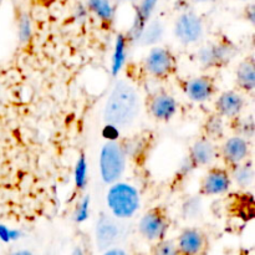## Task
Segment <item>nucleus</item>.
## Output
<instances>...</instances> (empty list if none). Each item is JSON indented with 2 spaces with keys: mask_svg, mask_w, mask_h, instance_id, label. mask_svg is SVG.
Instances as JSON below:
<instances>
[{
  "mask_svg": "<svg viewBox=\"0 0 255 255\" xmlns=\"http://www.w3.org/2000/svg\"><path fill=\"white\" fill-rule=\"evenodd\" d=\"M141 109L139 95L129 82L121 80L112 89L104 110L107 125L116 127L129 126L137 119Z\"/></svg>",
  "mask_w": 255,
  "mask_h": 255,
  "instance_id": "nucleus-1",
  "label": "nucleus"
},
{
  "mask_svg": "<svg viewBox=\"0 0 255 255\" xmlns=\"http://www.w3.org/2000/svg\"><path fill=\"white\" fill-rule=\"evenodd\" d=\"M107 206L112 216L120 219L131 218L138 211L141 198L136 187L124 182H115L106 196Z\"/></svg>",
  "mask_w": 255,
  "mask_h": 255,
  "instance_id": "nucleus-2",
  "label": "nucleus"
},
{
  "mask_svg": "<svg viewBox=\"0 0 255 255\" xmlns=\"http://www.w3.org/2000/svg\"><path fill=\"white\" fill-rule=\"evenodd\" d=\"M126 169V152L116 141H109L100 151V174L104 183L119 181Z\"/></svg>",
  "mask_w": 255,
  "mask_h": 255,
  "instance_id": "nucleus-3",
  "label": "nucleus"
},
{
  "mask_svg": "<svg viewBox=\"0 0 255 255\" xmlns=\"http://www.w3.org/2000/svg\"><path fill=\"white\" fill-rule=\"evenodd\" d=\"M173 32L177 40H179L182 44H196L203 36V21L196 12L186 11L179 15L174 22Z\"/></svg>",
  "mask_w": 255,
  "mask_h": 255,
  "instance_id": "nucleus-4",
  "label": "nucleus"
},
{
  "mask_svg": "<svg viewBox=\"0 0 255 255\" xmlns=\"http://www.w3.org/2000/svg\"><path fill=\"white\" fill-rule=\"evenodd\" d=\"M139 233L151 242H158L164 238L168 229V221L163 211L159 208L151 209L141 218L138 224Z\"/></svg>",
  "mask_w": 255,
  "mask_h": 255,
  "instance_id": "nucleus-5",
  "label": "nucleus"
},
{
  "mask_svg": "<svg viewBox=\"0 0 255 255\" xmlns=\"http://www.w3.org/2000/svg\"><path fill=\"white\" fill-rule=\"evenodd\" d=\"M173 55L166 47H152L144 59V69L156 79H164L173 70Z\"/></svg>",
  "mask_w": 255,
  "mask_h": 255,
  "instance_id": "nucleus-6",
  "label": "nucleus"
},
{
  "mask_svg": "<svg viewBox=\"0 0 255 255\" xmlns=\"http://www.w3.org/2000/svg\"><path fill=\"white\" fill-rule=\"evenodd\" d=\"M232 179L228 171L224 168L214 167V168L209 169L204 178L202 179L199 192H201L202 196L207 197L221 196V194L227 193L229 191Z\"/></svg>",
  "mask_w": 255,
  "mask_h": 255,
  "instance_id": "nucleus-7",
  "label": "nucleus"
},
{
  "mask_svg": "<svg viewBox=\"0 0 255 255\" xmlns=\"http://www.w3.org/2000/svg\"><path fill=\"white\" fill-rule=\"evenodd\" d=\"M234 54V47L227 42H218L203 47L199 51V61L207 67H221L228 64Z\"/></svg>",
  "mask_w": 255,
  "mask_h": 255,
  "instance_id": "nucleus-8",
  "label": "nucleus"
},
{
  "mask_svg": "<svg viewBox=\"0 0 255 255\" xmlns=\"http://www.w3.org/2000/svg\"><path fill=\"white\" fill-rule=\"evenodd\" d=\"M121 228L115 219L107 214H101L96 224V241L101 251L109 249L119 241Z\"/></svg>",
  "mask_w": 255,
  "mask_h": 255,
  "instance_id": "nucleus-9",
  "label": "nucleus"
},
{
  "mask_svg": "<svg viewBox=\"0 0 255 255\" xmlns=\"http://www.w3.org/2000/svg\"><path fill=\"white\" fill-rule=\"evenodd\" d=\"M157 2H158V0H142L141 4L137 7L133 22H132L131 27H129L128 34L126 35L127 39L138 42L144 27L149 22V17H151L152 12L156 9Z\"/></svg>",
  "mask_w": 255,
  "mask_h": 255,
  "instance_id": "nucleus-10",
  "label": "nucleus"
},
{
  "mask_svg": "<svg viewBox=\"0 0 255 255\" xmlns=\"http://www.w3.org/2000/svg\"><path fill=\"white\" fill-rule=\"evenodd\" d=\"M223 158L232 166L241 164L247 159L249 154V143L241 136H234L227 139L222 147Z\"/></svg>",
  "mask_w": 255,
  "mask_h": 255,
  "instance_id": "nucleus-11",
  "label": "nucleus"
},
{
  "mask_svg": "<svg viewBox=\"0 0 255 255\" xmlns=\"http://www.w3.org/2000/svg\"><path fill=\"white\" fill-rule=\"evenodd\" d=\"M244 105H246V101L238 92L224 91L217 99L216 109L219 116L233 119V117L239 116V114L243 111Z\"/></svg>",
  "mask_w": 255,
  "mask_h": 255,
  "instance_id": "nucleus-12",
  "label": "nucleus"
},
{
  "mask_svg": "<svg viewBox=\"0 0 255 255\" xmlns=\"http://www.w3.org/2000/svg\"><path fill=\"white\" fill-rule=\"evenodd\" d=\"M149 112L159 121H169L177 112V101L168 94H157L149 101Z\"/></svg>",
  "mask_w": 255,
  "mask_h": 255,
  "instance_id": "nucleus-13",
  "label": "nucleus"
},
{
  "mask_svg": "<svg viewBox=\"0 0 255 255\" xmlns=\"http://www.w3.org/2000/svg\"><path fill=\"white\" fill-rule=\"evenodd\" d=\"M187 96L191 101L204 102L212 97L214 92L213 80L209 76H198L189 80L184 86Z\"/></svg>",
  "mask_w": 255,
  "mask_h": 255,
  "instance_id": "nucleus-14",
  "label": "nucleus"
},
{
  "mask_svg": "<svg viewBox=\"0 0 255 255\" xmlns=\"http://www.w3.org/2000/svg\"><path fill=\"white\" fill-rule=\"evenodd\" d=\"M204 247V237L198 229H184L178 238L179 254L182 255H198Z\"/></svg>",
  "mask_w": 255,
  "mask_h": 255,
  "instance_id": "nucleus-15",
  "label": "nucleus"
},
{
  "mask_svg": "<svg viewBox=\"0 0 255 255\" xmlns=\"http://www.w3.org/2000/svg\"><path fill=\"white\" fill-rule=\"evenodd\" d=\"M216 158V147L209 138L198 139L191 147V159L193 166H209Z\"/></svg>",
  "mask_w": 255,
  "mask_h": 255,
  "instance_id": "nucleus-16",
  "label": "nucleus"
},
{
  "mask_svg": "<svg viewBox=\"0 0 255 255\" xmlns=\"http://www.w3.org/2000/svg\"><path fill=\"white\" fill-rule=\"evenodd\" d=\"M237 84L242 90L247 92L255 89V65L253 60H244L237 69Z\"/></svg>",
  "mask_w": 255,
  "mask_h": 255,
  "instance_id": "nucleus-17",
  "label": "nucleus"
},
{
  "mask_svg": "<svg viewBox=\"0 0 255 255\" xmlns=\"http://www.w3.org/2000/svg\"><path fill=\"white\" fill-rule=\"evenodd\" d=\"M127 39L126 35L119 34L115 42L114 55H112V65H111V74L112 76L116 77L120 74V71L124 67L125 62L127 59Z\"/></svg>",
  "mask_w": 255,
  "mask_h": 255,
  "instance_id": "nucleus-18",
  "label": "nucleus"
},
{
  "mask_svg": "<svg viewBox=\"0 0 255 255\" xmlns=\"http://www.w3.org/2000/svg\"><path fill=\"white\" fill-rule=\"evenodd\" d=\"M89 9L102 21H112L115 16V7L110 0H89Z\"/></svg>",
  "mask_w": 255,
  "mask_h": 255,
  "instance_id": "nucleus-19",
  "label": "nucleus"
},
{
  "mask_svg": "<svg viewBox=\"0 0 255 255\" xmlns=\"http://www.w3.org/2000/svg\"><path fill=\"white\" fill-rule=\"evenodd\" d=\"M162 35H163V25L158 20H153L146 25L138 42H141L142 45H148V46L154 45L162 39Z\"/></svg>",
  "mask_w": 255,
  "mask_h": 255,
  "instance_id": "nucleus-20",
  "label": "nucleus"
},
{
  "mask_svg": "<svg viewBox=\"0 0 255 255\" xmlns=\"http://www.w3.org/2000/svg\"><path fill=\"white\" fill-rule=\"evenodd\" d=\"M75 186L79 189H84L87 184V161L84 154L79 157L74 169Z\"/></svg>",
  "mask_w": 255,
  "mask_h": 255,
  "instance_id": "nucleus-21",
  "label": "nucleus"
},
{
  "mask_svg": "<svg viewBox=\"0 0 255 255\" xmlns=\"http://www.w3.org/2000/svg\"><path fill=\"white\" fill-rule=\"evenodd\" d=\"M253 177L254 171L251 162L246 164H242V166L237 164L236 171H234V179L238 183V186L248 187L253 182Z\"/></svg>",
  "mask_w": 255,
  "mask_h": 255,
  "instance_id": "nucleus-22",
  "label": "nucleus"
},
{
  "mask_svg": "<svg viewBox=\"0 0 255 255\" xmlns=\"http://www.w3.org/2000/svg\"><path fill=\"white\" fill-rule=\"evenodd\" d=\"M204 129H206V133L208 136V138H221L224 132V125L222 116H219L217 114L209 117L208 121L206 122Z\"/></svg>",
  "mask_w": 255,
  "mask_h": 255,
  "instance_id": "nucleus-23",
  "label": "nucleus"
},
{
  "mask_svg": "<svg viewBox=\"0 0 255 255\" xmlns=\"http://www.w3.org/2000/svg\"><path fill=\"white\" fill-rule=\"evenodd\" d=\"M153 255H179V252L173 242L161 239L154 247Z\"/></svg>",
  "mask_w": 255,
  "mask_h": 255,
  "instance_id": "nucleus-24",
  "label": "nucleus"
},
{
  "mask_svg": "<svg viewBox=\"0 0 255 255\" xmlns=\"http://www.w3.org/2000/svg\"><path fill=\"white\" fill-rule=\"evenodd\" d=\"M31 36V21L27 14H21L19 20V37L22 42H26Z\"/></svg>",
  "mask_w": 255,
  "mask_h": 255,
  "instance_id": "nucleus-25",
  "label": "nucleus"
},
{
  "mask_svg": "<svg viewBox=\"0 0 255 255\" xmlns=\"http://www.w3.org/2000/svg\"><path fill=\"white\" fill-rule=\"evenodd\" d=\"M89 211H90V197L86 196L82 198L80 202L79 207H77L76 212H75V221L77 223H82L89 218Z\"/></svg>",
  "mask_w": 255,
  "mask_h": 255,
  "instance_id": "nucleus-26",
  "label": "nucleus"
},
{
  "mask_svg": "<svg viewBox=\"0 0 255 255\" xmlns=\"http://www.w3.org/2000/svg\"><path fill=\"white\" fill-rule=\"evenodd\" d=\"M20 237V232L15 231V229L7 228L5 224L0 223V239H1L4 243H9L11 241H16Z\"/></svg>",
  "mask_w": 255,
  "mask_h": 255,
  "instance_id": "nucleus-27",
  "label": "nucleus"
},
{
  "mask_svg": "<svg viewBox=\"0 0 255 255\" xmlns=\"http://www.w3.org/2000/svg\"><path fill=\"white\" fill-rule=\"evenodd\" d=\"M105 138H109L110 141H115L119 136V127L112 126V125H107L104 129Z\"/></svg>",
  "mask_w": 255,
  "mask_h": 255,
  "instance_id": "nucleus-28",
  "label": "nucleus"
},
{
  "mask_svg": "<svg viewBox=\"0 0 255 255\" xmlns=\"http://www.w3.org/2000/svg\"><path fill=\"white\" fill-rule=\"evenodd\" d=\"M104 255H128V254H127L125 251H122V249L112 248V249H109V251H106V253Z\"/></svg>",
  "mask_w": 255,
  "mask_h": 255,
  "instance_id": "nucleus-29",
  "label": "nucleus"
},
{
  "mask_svg": "<svg viewBox=\"0 0 255 255\" xmlns=\"http://www.w3.org/2000/svg\"><path fill=\"white\" fill-rule=\"evenodd\" d=\"M247 17L251 20L252 22H254V17H255V11H254V5H251L247 10Z\"/></svg>",
  "mask_w": 255,
  "mask_h": 255,
  "instance_id": "nucleus-30",
  "label": "nucleus"
},
{
  "mask_svg": "<svg viewBox=\"0 0 255 255\" xmlns=\"http://www.w3.org/2000/svg\"><path fill=\"white\" fill-rule=\"evenodd\" d=\"M10 255H32V253H30L29 251H17L11 253Z\"/></svg>",
  "mask_w": 255,
  "mask_h": 255,
  "instance_id": "nucleus-31",
  "label": "nucleus"
},
{
  "mask_svg": "<svg viewBox=\"0 0 255 255\" xmlns=\"http://www.w3.org/2000/svg\"><path fill=\"white\" fill-rule=\"evenodd\" d=\"M71 255H85L84 252H82V249L80 248V247H76V248L74 249V252H72Z\"/></svg>",
  "mask_w": 255,
  "mask_h": 255,
  "instance_id": "nucleus-32",
  "label": "nucleus"
},
{
  "mask_svg": "<svg viewBox=\"0 0 255 255\" xmlns=\"http://www.w3.org/2000/svg\"><path fill=\"white\" fill-rule=\"evenodd\" d=\"M117 1H133V0H117Z\"/></svg>",
  "mask_w": 255,
  "mask_h": 255,
  "instance_id": "nucleus-33",
  "label": "nucleus"
},
{
  "mask_svg": "<svg viewBox=\"0 0 255 255\" xmlns=\"http://www.w3.org/2000/svg\"><path fill=\"white\" fill-rule=\"evenodd\" d=\"M241 1H248V0H241Z\"/></svg>",
  "mask_w": 255,
  "mask_h": 255,
  "instance_id": "nucleus-34",
  "label": "nucleus"
},
{
  "mask_svg": "<svg viewBox=\"0 0 255 255\" xmlns=\"http://www.w3.org/2000/svg\"><path fill=\"white\" fill-rule=\"evenodd\" d=\"M198 255H207V254H198Z\"/></svg>",
  "mask_w": 255,
  "mask_h": 255,
  "instance_id": "nucleus-35",
  "label": "nucleus"
}]
</instances>
